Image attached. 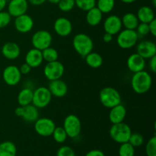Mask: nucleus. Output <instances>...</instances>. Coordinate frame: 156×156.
<instances>
[{
  "label": "nucleus",
  "instance_id": "f257e3e1",
  "mask_svg": "<svg viewBox=\"0 0 156 156\" xmlns=\"http://www.w3.org/2000/svg\"><path fill=\"white\" fill-rule=\"evenodd\" d=\"M152 85V79L148 72L140 71L133 73L131 79V86L136 94H143L150 90Z\"/></svg>",
  "mask_w": 156,
  "mask_h": 156
},
{
  "label": "nucleus",
  "instance_id": "f03ea898",
  "mask_svg": "<svg viewBox=\"0 0 156 156\" xmlns=\"http://www.w3.org/2000/svg\"><path fill=\"white\" fill-rule=\"evenodd\" d=\"M73 46L75 50L81 56L85 57L86 55L92 52L94 43L88 34L79 33L75 35L73 39Z\"/></svg>",
  "mask_w": 156,
  "mask_h": 156
},
{
  "label": "nucleus",
  "instance_id": "7ed1b4c3",
  "mask_svg": "<svg viewBox=\"0 0 156 156\" xmlns=\"http://www.w3.org/2000/svg\"><path fill=\"white\" fill-rule=\"evenodd\" d=\"M99 100L101 105L111 109L113 107L121 104V96L120 92L113 87H105L99 93Z\"/></svg>",
  "mask_w": 156,
  "mask_h": 156
},
{
  "label": "nucleus",
  "instance_id": "20e7f679",
  "mask_svg": "<svg viewBox=\"0 0 156 156\" xmlns=\"http://www.w3.org/2000/svg\"><path fill=\"white\" fill-rule=\"evenodd\" d=\"M111 138L119 144L127 143L130 137L132 130L126 123H122L113 124L109 131Z\"/></svg>",
  "mask_w": 156,
  "mask_h": 156
},
{
  "label": "nucleus",
  "instance_id": "39448f33",
  "mask_svg": "<svg viewBox=\"0 0 156 156\" xmlns=\"http://www.w3.org/2000/svg\"><path fill=\"white\" fill-rule=\"evenodd\" d=\"M139 41V35L136 30L124 29L117 34V45L122 49L128 50L135 47Z\"/></svg>",
  "mask_w": 156,
  "mask_h": 156
},
{
  "label": "nucleus",
  "instance_id": "423d86ee",
  "mask_svg": "<svg viewBox=\"0 0 156 156\" xmlns=\"http://www.w3.org/2000/svg\"><path fill=\"white\" fill-rule=\"evenodd\" d=\"M63 129L68 137L72 139L77 138L82 131V123L79 117L75 114H69L63 121Z\"/></svg>",
  "mask_w": 156,
  "mask_h": 156
},
{
  "label": "nucleus",
  "instance_id": "0eeeda50",
  "mask_svg": "<svg viewBox=\"0 0 156 156\" xmlns=\"http://www.w3.org/2000/svg\"><path fill=\"white\" fill-rule=\"evenodd\" d=\"M52 94L48 88L44 86L38 87L34 90L32 105L38 109H42L50 105L52 100Z\"/></svg>",
  "mask_w": 156,
  "mask_h": 156
},
{
  "label": "nucleus",
  "instance_id": "6e6552de",
  "mask_svg": "<svg viewBox=\"0 0 156 156\" xmlns=\"http://www.w3.org/2000/svg\"><path fill=\"white\" fill-rule=\"evenodd\" d=\"M53 42V36L46 30H40L35 32L31 37V44L34 48L42 51L44 49L50 47Z\"/></svg>",
  "mask_w": 156,
  "mask_h": 156
},
{
  "label": "nucleus",
  "instance_id": "1a4fd4ad",
  "mask_svg": "<svg viewBox=\"0 0 156 156\" xmlns=\"http://www.w3.org/2000/svg\"><path fill=\"white\" fill-rule=\"evenodd\" d=\"M65 72L63 64L59 60L47 62L44 68V75L49 81L61 79Z\"/></svg>",
  "mask_w": 156,
  "mask_h": 156
},
{
  "label": "nucleus",
  "instance_id": "9d476101",
  "mask_svg": "<svg viewBox=\"0 0 156 156\" xmlns=\"http://www.w3.org/2000/svg\"><path fill=\"white\" fill-rule=\"evenodd\" d=\"M56 127L54 121L47 117H41L34 122V129L37 133L43 137H48L52 136Z\"/></svg>",
  "mask_w": 156,
  "mask_h": 156
},
{
  "label": "nucleus",
  "instance_id": "9b49d317",
  "mask_svg": "<svg viewBox=\"0 0 156 156\" xmlns=\"http://www.w3.org/2000/svg\"><path fill=\"white\" fill-rule=\"evenodd\" d=\"M21 73L19 68L16 66L9 65L4 69L2 73V79L5 84L9 86L18 85L21 79Z\"/></svg>",
  "mask_w": 156,
  "mask_h": 156
},
{
  "label": "nucleus",
  "instance_id": "f8f14e48",
  "mask_svg": "<svg viewBox=\"0 0 156 156\" xmlns=\"http://www.w3.org/2000/svg\"><path fill=\"white\" fill-rule=\"evenodd\" d=\"M15 27L17 31L21 34L30 32L34 26V22L31 17L27 14H24L16 17L15 20Z\"/></svg>",
  "mask_w": 156,
  "mask_h": 156
},
{
  "label": "nucleus",
  "instance_id": "ddd939ff",
  "mask_svg": "<svg viewBox=\"0 0 156 156\" xmlns=\"http://www.w3.org/2000/svg\"><path fill=\"white\" fill-rule=\"evenodd\" d=\"M103 27L105 33L111 34L112 35L117 34L123 27L121 18L116 15H110L105 19Z\"/></svg>",
  "mask_w": 156,
  "mask_h": 156
},
{
  "label": "nucleus",
  "instance_id": "4468645a",
  "mask_svg": "<svg viewBox=\"0 0 156 156\" xmlns=\"http://www.w3.org/2000/svg\"><path fill=\"white\" fill-rule=\"evenodd\" d=\"M28 9L27 0H11L8 4V12L12 17L20 16L26 14Z\"/></svg>",
  "mask_w": 156,
  "mask_h": 156
},
{
  "label": "nucleus",
  "instance_id": "2eb2a0df",
  "mask_svg": "<svg viewBox=\"0 0 156 156\" xmlns=\"http://www.w3.org/2000/svg\"><path fill=\"white\" fill-rule=\"evenodd\" d=\"M53 29L57 35L60 37H68L73 31V24L66 18L60 17L55 21Z\"/></svg>",
  "mask_w": 156,
  "mask_h": 156
},
{
  "label": "nucleus",
  "instance_id": "dca6fc26",
  "mask_svg": "<svg viewBox=\"0 0 156 156\" xmlns=\"http://www.w3.org/2000/svg\"><path fill=\"white\" fill-rule=\"evenodd\" d=\"M136 51L145 59H149L152 56H156V45L150 41H141L137 44Z\"/></svg>",
  "mask_w": 156,
  "mask_h": 156
},
{
  "label": "nucleus",
  "instance_id": "f3484780",
  "mask_svg": "<svg viewBox=\"0 0 156 156\" xmlns=\"http://www.w3.org/2000/svg\"><path fill=\"white\" fill-rule=\"evenodd\" d=\"M48 89L52 96L55 98H63L68 92V86L66 83L60 79L50 81Z\"/></svg>",
  "mask_w": 156,
  "mask_h": 156
},
{
  "label": "nucleus",
  "instance_id": "a211bd4d",
  "mask_svg": "<svg viewBox=\"0 0 156 156\" xmlns=\"http://www.w3.org/2000/svg\"><path fill=\"white\" fill-rule=\"evenodd\" d=\"M126 65L131 73H138L146 68V59L137 53H133L128 57Z\"/></svg>",
  "mask_w": 156,
  "mask_h": 156
},
{
  "label": "nucleus",
  "instance_id": "6ab92c4d",
  "mask_svg": "<svg viewBox=\"0 0 156 156\" xmlns=\"http://www.w3.org/2000/svg\"><path fill=\"white\" fill-rule=\"evenodd\" d=\"M2 54L9 60L16 59L21 54V49L18 44L15 42H7L2 47Z\"/></svg>",
  "mask_w": 156,
  "mask_h": 156
},
{
  "label": "nucleus",
  "instance_id": "aec40b11",
  "mask_svg": "<svg viewBox=\"0 0 156 156\" xmlns=\"http://www.w3.org/2000/svg\"><path fill=\"white\" fill-rule=\"evenodd\" d=\"M44 62L42 51L36 48H32L25 55V62L31 68H37Z\"/></svg>",
  "mask_w": 156,
  "mask_h": 156
},
{
  "label": "nucleus",
  "instance_id": "412c9836",
  "mask_svg": "<svg viewBox=\"0 0 156 156\" xmlns=\"http://www.w3.org/2000/svg\"><path fill=\"white\" fill-rule=\"evenodd\" d=\"M126 116V109L122 104L116 105L111 108L109 112V120L112 124L123 122Z\"/></svg>",
  "mask_w": 156,
  "mask_h": 156
},
{
  "label": "nucleus",
  "instance_id": "4be33fe9",
  "mask_svg": "<svg viewBox=\"0 0 156 156\" xmlns=\"http://www.w3.org/2000/svg\"><path fill=\"white\" fill-rule=\"evenodd\" d=\"M21 117L27 123H34L39 118V109L32 104L22 107Z\"/></svg>",
  "mask_w": 156,
  "mask_h": 156
},
{
  "label": "nucleus",
  "instance_id": "5701e85b",
  "mask_svg": "<svg viewBox=\"0 0 156 156\" xmlns=\"http://www.w3.org/2000/svg\"><path fill=\"white\" fill-rule=\"evenodd\" d=\"M136 16L140 22L149 24L150 21L155 19V12L151 7L144 5L139 9Z\"/></svg>",
  "mask_w": 156,
  "mask_h": 156
},
{
  "label": "nucleus",
  "instance_id": "b1692460",
  "mask_svg": "<svg viewBox=\"0 0 156 156\" xmlns=\"http://www.w3.org/2000/svg\"><path fill=\"white\" fill-rule=\"evenodd\" d=\"M102 18H103V13L96 6L88 10L85 17L86 22L92 27L98 25L101 22Z\"/></svg>",
  "mask_w": 156,
  "mask_h": 156
},
{
  "label": "nucleus",
  "instance_id": "393cba45",
  "mask_svg": "<svg viewBox=\"0 0 156 156\" xmlns=\"http://www.w3.org/2000/svg\"><path fill=\"white\" fill-rule=\"evenodd\" d=\"M34 90L29 87H25L19 91L18 94V102L19 106H27L32 104Z\"/></svg>",
  "mask_w": 156,
  "mask_h": 156
},
{
  "label": "nucleus",
  "instance_id": "a878e982",
  "mask_svg": "<svg viewBox=\"0 0 156 156\" xmlns=\"http://www.w3.org/2000/svg\"><path fill=\"white\" fill-rule=\"evenodd\" d=\"M121 21L123 27H124L125 29L129 30H136L140 23L136 15L131 12H128L123 15L121 18Z\"/></svg>",
  "mask_w": 156,
  "mask_h": 156
},
{
  "label": "nucleus",
  "instance_id": "bb28decb",
  "mask_svg": "<svg viewBox=\"0 0 156 156\" xmlns=\"http://www.w3.org/2000/svg\"><path fill=\"white\" fill-rule=\"evenodd\" d=\"M85 62L89 67L93 69H98L103 64V58L96 52H91L85 56Z\"/></svg>",
  "mask_w": 156,
  "mask_h": 156
},
{
  "label": "nucleus",
  "instance_id": "cd10ccee",
  "mask_svg": "<svg viewBox=\"0 0 156 156\" xmlns=\"http://www.w3.org/2000/svg\"><path fill=\"white\" fill-rule=\"evenodd\" d=\"M17 147L11 141H4L0 143V156H16Z\"/></svg>",
  "mask_w": 156,
  "mask_h": 156
},
{
  "label": "nucleus",
  "instance_id": "c85d7f7f",
  "mask_svg": "<svg viewBox=\"0 0 156 156\" xmlns=\"http://www.w3.org/2000/svg\"><path fill=\"white\" fill-rule=\"evenodd\" d=\"M97 8L103 14L110 13L114 9L115 0H98L96 1Z\"/></svg>",
  "mask_w": 156,
  "mask_h": 156
},
{
  "label": "nucleus",
  "instance_id": "c756f323",
  "mask_svg": "<svg viewBox=\"0 0 156 156\" xmlns=\"http://www.w3.org/2000/svg\"><path fill=\"white\" fill-rule=\"evenodd\" d=\"M42 56L44 61H46L47 62H53V61L58 60L59 53L56 49L50 46L42 50Z\"/></svg>",
  "mask_w": 156,
  "mask_h": 156
},
{
  "label": "nucleus",
  "instance_id": "7c9ffc66",
  "mask_svg": "<svg viewBox=\"0 0 156 156\" xmlns=\"http://www.w3.org/2000/svg\"><path fill=\"white\" fill-rule=\"evenodd\" d=\"M52 136H53V138L55 142H56L57 143H63L68 137L62 126H56Z\"/></svg>",
  "mask_w": 156,
  "mask_h": 156
},
{
  "label": "nucleus",
  "instance_id": "2f4dec72",
  "mask_svg": "<svg viewBox=\"0 0 156 156\" xmlns=\"http://www.w3.org/2000/svg\"><path fill=\"white\" fill-rule=\"evenodd\" d=\"M119 156H134L135 155V147L132 146L129 142L120 144L119 148Z\"/></svg>",
  "mask_w": 156,
  "mask_h": 156
},
{
  "label": "nucleus",
  "instance_id": "473e14b6",
  "mask_svg": "<svg viewBox=\"0 0 156 156\" xmlns=\"http://www.w3.org/2000/svg\"><path fill=\"white\" fill-rule=\"evenodd\" d=\"M75 3L79 9L88 12L91 9L95 7L96 0H75Z\"/></svg>",
  "mask_w": 156,
  "mask_h": 156
},
{
  "label": "nucleus",
  "instance_id": "72a5a7b5",
  "mask_svg": "<svg viewBox=\"0 0 156 156\" xmlns=\"http://www.w3.org/2000/svg\"><path fill=\"white\" fill-rule=\"evenodd\" d=\"M128 142L133 147H140V146H143V144L144 143V137L139 133H132Z\"/></svg>",
  "mask_w": 156,
  "mask_h": 156
},
{
  "label": "nucleus",
  "instance_id": "f704fd0d",
  "mask_svg": "<svg viewBox=\"0 0 156 156\" xmlns=\"http://www.w3.org/2000/svg\"><path fill=\"white\" fill-rule=\"evenodd\" d=\"M146 153L147 156H156V136L149 139L146 143Z\"/></svg>",
  "mask_w": 156,
  "mask_h": 156
},
{
  "label": "nucleus",
  "instance_id": "c9c22d12",
  "mask_svg": "<svg viewBox=\"0 0 156 156\" xmlns=\"http://www.w3.org/2000/svg\"><path fill=\"white\" fill-rule=\"evenodd\" d=\"M75 5V0H60L58 3V7L63 12H70L73 10Z\"/></svg>",
  "mask_w": 156,
  "mask_h": 156
},
{
  "label": "nucleus",
  "instance_id": "e433bc0d",
  "mask_svg": "<svg viewBox=\"0 0 156 156\" xmlns=\"http://www.w3.org/2000/svg\"><path fill=\"white\" fill-rule=\"evenodd\" d=\"M12 21V16L8 12H0V29L4 28L9 25Z\"/></svg>",
  "mask_w": 156,
  "mask_h": 156
},
{
  "label": "nucleus",
  "instance_id": "4c0bfd02",
  "mask_svg": "<svg viewBox=\"0 0 156 156\" xmlns=\"http://www.w3.org/2000/svg\"><path fill=\"white\" fill-rule=\"evenodd\" d=\"M56 156H76V153L70 146H63L58 149Z\"/></svg>",
  "mask_w": 156,
  "mask_h": 156
},
{
  "label": "nucleus",
  "instance_id": "58836bf2",
  "mask_svg": "<svg viewBox=\"0 0 156 156\" xmlns=\"http://www.w3.org/2000/svg\"><path fill=\"white\" fill-rule=\"evenodd\" d=\"M136 31L138 34L139 37L140 36H146L149 34V24H146V23H139L138 26H137L136 29Z\"/></svg>",
  "mask_w": 156,
  "mask_h": 156
},
{
  "label": "nucleus",
  "instance_id": "ea45409f",
  "mask_svg": "<svg viewBox=\"0 0 156 156\" xmlns=\"http://www.w3.org/2000/svg\"><path fill=\"white\" fill-rule=\"evenodd\" d=\"M31 67H30L28 64L26 63V62L23 63L22 65L19 67V70L20 72H21V75L29 74V73H30V71H31Z\"/></svg>",
  "mask_w": 156,
  "mask_h": 156
},
{
  "label": "nucleus",
  "instance_id": "a19ab883",
  "mask_svg": "<svg viewBox=\"0 0 156 156\" xmlns=\"http://www.w3.org/2000/svg\"><path fill=\"white\" fill-rule=\"evenodd\" d=\"M149 33H150L153 37H155L156 36V19L155 18L149 23Z\"/></svg>",
  "mask_w": 156,
  "mask_h": 156
},
{
  "label": "nucleus",
  "instance_id": "79ce46f5",
  "mask_svg": "<svg viewBox=\"0 0 156 156\" xmlns=\"http://www.w3.org/2000/svg\"><path fill=\"white\" fill-rule=\"evenodd\" d=\"M149 66L151 71L153 73H156V56H152V58L149 59Z\"/></svg>",
  "mask_w": 156,
  "mask_h": 156
},
{
  "label": "nucleus",
  "instance_id": "37998d69",
  "mask_svg": "<svg viewBox=\"0 0 156 156\" xmlns=\"http://www.w3.org/2000/svg\"><path fill=\"white\" fill-rule=\"evenodd\" d=\"M85 156H105V153L99 149H93L85 154Z\"/></svg>",
  "mask_w": 156,
  "mask_h": 156
},
{
  "label": "nucleus",
  "instance_id": "c03bdc74",
  "mask_svg": "<svg viewBox=\"0 0 156 156\" xmlns=\"http://www.w3.org/2000/svg\"><path fill=\"white\" fill-rule=\"evenodd\" d=\"M113 36L114 35L111 34L105 33L103 36V41L105 43H111L113 41Z\"/></svg>",
  "mask_w": 156,
  "mask_h": 156
},
{
  "label": "nucleus",
  "instance_id": "a18cd8bd",
  "mask_svg": "<svg viewBox=\"0 0 156 156\" xmlns=\"http://www.w3.org/2000/svg\"><path fill=\"white\" fill-rule=\"evenodd\" d=\"M46 1H47V0H27V2H28L29 3H30V4L36 6L41 5L44 4Z\"/></svg>",
  "mask_w": 156,
  "mask_h": 156
},
{
  "label": "nucleus",
  "instance_id": "49530a36",
  "mask_svg": "<svg viewBox=\"0 0 156 156\" xmlns=\"http://www.w3.org/2000/svg\"><path fill=\"white\" fill-rule=\"evenodd\" d=\"M7 5V0H0V12L4 10Z\"/></svg>",
  "mask_w": 156,
  "mask_h": 156
},
{
  "label": "nucleus",
  "instance_id": "de8ad7c7",
  "mask_svg": "<svg viewBox=\"0 0 156 156\" xmlns=\"http://www.w3.org/2000/svg\"><path fill=\"white\" fill-rule=\"evenodd\" d=\"M120 1H121L122 2L125 3V4H131V3L134 2H136V0H120Z\"/></svg>",
  "mask_w": 156,
  "mask_h": 156
},
{
  "label": "nucleus",
  "instance_id": "09e8293b",
  "mask_svg": "<svg viewBox=\"0 0 156 156\" xmlns=\"http://www.w3.org/2000/svg\"><path fill=\"white\" fill-rule=\"evenodd\" d=\"M47 1H48L50 3H52V4H58L60 0H47Z\"/></svg>",
  "mask_w": 156,
  "mask_h": 156
},
{
  "label": "nucleus",
  "instance_id": "8fccbe9b",
  "mask_svg": "<svg viewBox=\"0 0 156 156\" xmlns=\"http://www.w3.org/2000/svg\"><path fill=\"white\" fill-rule=\"evenodd\" d=\"M153 5H154V6L156 5V2H155V0H153Z\"/></svg>",
  "mask_w": 156,
  "mask_h": 156
}]
</instances>
